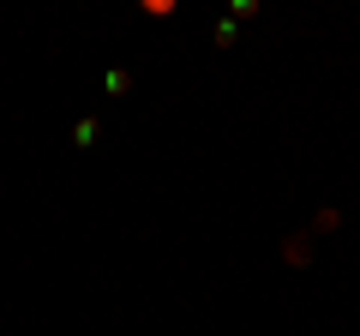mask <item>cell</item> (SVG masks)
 Masks as SVG:
<instances>
[{
	"label": "cell",
	"mask_w": 360,
	"mask_h": 336,
	"mask_svg": "<svg viewBox=\"0 0 360 336\" xmlns=\"http://www.w3.org/2000/svg\"><path fill=\"white\" fill-rule=\"evenodd\" d=\"M283 264H312V228H300V234L283 240Z\"/></svg>",
	"instance_id": "cell-1"
},
{
	"label": "cell",
	"mask_w": 360,
	"mask_h": 336,
	"mask_svg": "<svg viewBox=\"0 0 360 336\" xmlns=\"http://www.w3.org/2000/svg\"><path fill=\"white\" fill-rule=\"evenodd\" d=\"M103 84H108V96H127V91H132V72H120V66H115V72H108Z\"/></svg>",
	"instance_id": "cell-3"
},
{
	"label": "cell",
	"mask_w": 360,
	"mask_h": 336,
	"mask_svg": "<svg viewBox=\"0 0 360 336\" xmlns=\"http://www.w3.org/2000/svg\"><path fill=\"white\" fill-rule=\"evenodd\" d=\"M96 138H103V120H96V115H84V120L72 127V144H78V150H90Z\"/></svg>",
	"instance_id": "cell-2"
},
{
	"label": "cell",
	"mask_w": 360,
	"mask_h": 336,
	"mask_svg": "<svg viewBox=\"0 0 360 336\" xmlns=\"http://www.w3.org/2000/svg\"><path fill=\"white\" fill-rule=\"evenodd\" d=\"M246 18H258V0H234V13H229V25H246Z\"/></svg>",
	"instance_id": "cell-4"
},
{
	"label": "cell",
	"mask_w": 360,
	"mask_h": 336,
	"mask_svg": "<svg viewBox=\"0 0 360 336\" xmlns=\"http://www.w3.org/2000/svg\"><path fill=\"white\" fill-rule=\"evenodd\" d=\"M319 234H330V228H342V210H319V222H312Z\"/></svg>",
	"instance_id": "cell-5"
}]
</instances>
